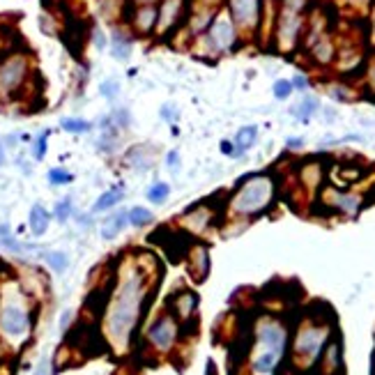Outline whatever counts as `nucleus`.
<instances>
[{"instance_id": "1", "label": "nucleus", "mask_w": 375, "mask_h": 375, "mask_svg": "<svg viewBox=\"0 0 375 375\" xmlns=\"http://www.w3.org/2000/svg\"><path fill=\"white\" fill-rule=\"evenodd\" d=\"M146 299V281L141 272H129L120 281L118 290L111 299L108 316H106V334L113 341V346L127 348L134 334Z\"/></svg>"}, {"instance_id": "2", "label": "nucleus", "mask_w": 375, "mask_h": 375, "mask_svg": "<svg viewBox=\"0 0 375 375\" xmlns=\"http://www.w3.org/2000/svg\"><path fill=\"white\" fill-rule=\"evenodd\" d=\"M288 350V327L276 318H262L253 327L249 369L253 375H274Z\"/></svg>"}, {"instance_id": "3", "label": "nucleus", "mask_w": 375, "mask_h": 375, "mask_svg": "<svg viewBox=\"0 0 375 375\" xmlns=\"http://www.w3.org/2000/svg\"><path fill=\"white\" fill-rule=\"evenodd\" d=\"M276 180L269 173L244 175L228 198V212L235 219H253L265 214L276 201Z\"/></svg>"}, {"instance_id": "4", "label": "nucleus", "mask_w": 375, "mask_h": 375, "mask_svg": "<svg viewBox=\"0 0 375 375\" xmlns=\"http://www.w3.org/2000/svg\"><path fill=\"white\" fill-rule=\"evenodd\" d=\"M330 341V327L327 323L309 320L297 327L292 339V355L299 364L311 366L316 364V359H320L323 350Z\"/></svg>"}, {"instance_id": "5", "label": "nucleus", "mask_w": 375, "mask_h": 375, "mask_svg": "<svg viewBox=\"0 0 375 375\" xmlns=\"http://www.w3.org/2000/svg\"><path fill=\"white\" fill-rule=\"evenodd\" d=\"M306 30V14L278 10L274 23V46L281 53H290L299 46L302 35Z\"/></svg>"}, {"instance_id": "6", "label": "nucleus", "mask_w": 375, "mask_h": 375, "mask_svg": "<svg viewBox=\"0 0 375 375\" xmlns=\"http://www.w3.org/2000/svg\"><path fill=\"white\" fill-rule=\"evenodd\" d=\"M203 39L210 44L214 55L235 51V46L239 44V28L230 19V14H221V17H214L207 33H203Z\"/></svg>"}, {"instance_id": "7", "label": "nucleus", "mask_w": 375, "mask_h": 375, "mask_svg": "<svg viewBox=\"0 0 375 375\" xmlns=\"http://www.w3.org/2000/svg\"><path fill=\"white\" fill-rule=\"evenodd\" d=\"M320 203L325 205V210L346 214V217H357L359 210L364 207V198L353 191H343L339 187H325L320 191Z\"/></svg>"}, {"instance_id": "8", "label": "nucleus", "mask_w": 375, "mask_h": 375, "mask_svg": "<svg viewBox=\"0 0 375 375\" xmlns=\"http://www.w3.org/2000/svg\"><path fill=\"white\" fill-rule=\"evenodd\" d=\"M228 14L239 33H256L262 19V0H228Z\"/></svg>"}, {"instance_id": "9", "label": "nucleus", "mask_w": 375, "mask_h": 375, "mask_svg": "<svg viewBox=\"0 0 375 375\" xmlns=\"http://www.w3.org/2000/svg\"><path fill=\"white\" fill-rule=\"evenodd\" d=\"M178 337H180V320L173 313H164L162 318H157L153 327L148 330L150 346L159 350V353H169V350H173Z\"/></svg>"}, {"instance_id": "10", "label": "nucleus", "mask_w": 375, "mask_h": 375, "mask_svg": "<svg viewBox=\"0 0 375 375\" xmlns=\"http://www.w3.org/2000/svg\"><path fill=\"white\" fill-rule=\"evenodd\" d=\"M28 313L26 309L19 306V304H5L0 309V332L10 339H21L28 334Z\"/></svg>"}, {"instance_id": "11", "label": "nucleus", "mask_w": 375, "mask_h": 375, "mask_svg": "<svg viewBox=\"0 0 375 375\" xmlns=\"http://www.w3.org/2000/svg\"><path fill=\"white\" fill-rule=\"evenodd\" d=\"M187 262H189V274L196 283H203L210 276V251L201 242H194L187 249Z\"/></svg>"}, {"instance_id": "12", "label": "nucleus", "mask_w": 375, "mask_h": 375, "mask_svg": "<svg viewBox=\"0 0 375 375\" xmlns=\"http://www.w3.org/2000/svg\"><path fill=\"white\" fill-rule=\"evenodd\" d=\"M169 306H171V313L178 318L180 323H189L191 318L196 316L198 295L194 290H180V292H175L171 297Z\"/></svg>"}, {"instance_id": "13", "label": "nucleus", "mask_w": 375, "mask_h": 375, "mask_svg": "<svg viewBox=\"0 0 375 375\" xmlns=\"http://www.w3.org/2000/svg\"><path fill=\"white\" fill-rule=\"evenodd\" d=\"M26 60L23 58H10L0 67V92H12L21 85L26 76Z\"/></svg>"}, {"instance_id": "14", "label": "nucleus", "mask_w": 375, "mask_h": 375, "mask_svg": "<svg viewBox=\"0 0 375 375\" xmlns=\"http://www.w3.org/2000/svg\"><path fill=\"white\" fill-rule=\"evenodd\" d=\"M212 221H214V212L207 207V203L191 207V210L185 214V219H182V223L189 228V233H194V235H201L203 230L212 226Z\"/></svg>"}, {"instance_id": "15", "label": "nucleus", "mask_w": 375, "mask_h": 375, "mask_svg": "<svg viewBox=\"0 0 375 375\" xmlns=\"http://www.w3.org/2000/svg\"><path fill=\"white\" fill-rule=\"evenodd\" d=\"M320 369L327 375H341L343 373V348L339 339L327 341V346L320 355Z\"/></svg>"}, {"instance_id": "16", "label": "nucleus", "mask_w": 375, "mask_h": 375, "mask_svg": "<svg viewBox=\"0 0 375 375\" xmlns=\"http://www.w3.org/2000/svg\"><path fill=\"white\" fill-rule=\"evenodd\" d=\"M309 53H311V58H313V62L325 67V65H332L334 58H337V46H334L330 35L323 33L320 37L309 42Z\"/></svg>"}, {"instance_id": "17", "label": "nucleus", "mask_w": 375, "mask_h": 375, "mask_svg": "<svg viewBox=\"0 0 375 375\" xmlns=\"http://www.w3.org/2000/svg\"><path fill=\"white\" fill-rule=\"evenodd\" d=\"M182 12H185V0H164L162 7H159L157 30L169 33L171 28H175V23L180 21Z\"/></svg>"}, {"instance_id": "18", "label": "nucleus", "mask_w": 375, "mask_h": 375, "mask_svg": "<svg viewBox=\"0 0 375 375\" xmlns=\"http://www.w3.org/2000/svg\"><path fill=\"white\" fill-rule=\"evenodd\" d=\"M157 19H159V7L155 5H141L136 12H134V26H136L139 33L148 35L157 28Z\"/></svg>"}, {"instance_id": "19", "label": "nucleus", "mask_w": 375, "mask_h": 375, "mask_svg": "<svg viewBox=\"0 0 375 375\" xmlns=\"http://www.w3.org/2000/svg\"><path fill=\"white\" fill-rule=\"evenodd\" d=\"M129 223V212H118L113 214V217H108L106 221H104V226H101V237L104 239H115L120 233L125 230V226Z\"/></svg>"}, {"instance_id": "20", "label": "nucleus", "mask_w": 375, "mask_h": 375, "mask_svg": "<svg viewBox=\"0 0 375 375\" xmlns=\"http://www.w3.org/2000/svg\"><path fill=\"white\" fill-rule=\"evenodd\" d=\"M49 221H51V214L44 210L42 205H33L30 210V217H28V226L33 230V235H44L49 230Z\"/></svg>"}, {"instance_id": "21", "label": "nucleus", "mask_w": 375, "mask_h": 375, "mask_svg": "<svg viewBox=\"0 0 375 375\" xmlns=\"http://www.w3.org/2000/svg\"><path fill=\"white\" fill-rule=\"evenodd\" d=\"M256 141H258V127L256 125H249V127H242L237 134H235V148H237V153L239 157H242L246 150H251L253 146H256Z\"/></svg>"}, {"instance_id": "22", "label": "nucleus", "mask_w": 375, "mask_h": 375, "mask_svg": "<svg viewBox=\"0 0 375 375\" xmlns=\"http://www.w3.org/2000/svg\"><path fill=\"white\" fill-rule=\"evenodd\" d=\"M125 198V187H113V189H108L106 194L99 196L97 198V203L92 205V212H104V210H108V207H113L118 205L120 201Z\"/></svg>"}, {"instance_id": "23", "label": "nucleus", "mask_w": 375, "mask_h": 375, "mask_svg": "<svg viewBox=\"0 0 375 375\" xmlns=\"http://www.w3.org/2000/svg\"><path fill=\"white\" fill-rule=\"evenodd\" d=\"M299 178H302V182H304V185H309V187H318V185H320V182H323V178H325L323 166H320V164H316V162L304 164V166H302Z\"/></svg>"}, {"instance_id": "24", "label": "nucleus", "mask_w": 375, "mask_h": 375, "mask_svg": "<svg viewBox=\"0 0 375 375\" xmlns=\"http://www.w3.org/2000/svg\"><path fill=\"white\" fill-rule=\"evenodd\" d=\"M153 148V146H136L129 153V164L132 166H136V169H141V171H148V169H153V157H148L146 153L148 150Z\"/></svg>"}, {"instance_id": "25", "label": "nucleus", "mask_w": 375, "mask_h": 375, "mask_svg": "<svg viewBox=\"0 0 375 375\" xmlns=\"http://www.w3.org/2000/svg\"><path fill=\"white\" fill-rule=\"evenodd\" d=\"M316 111H318V99L316 97H304L297 104V106L292 108V115L297 120H302V122H309L311 115H313Z\"/></svg>"}, {"instance_id": "26", "label": "nucleus", "mask_w": 375, "mask_h": 375, "mask_svg": "<svg viewBox=\"0 0 375 375\" xmlns=\"http://www.w3.org/2000/svg\"><path fill=\"white\" fill-rule=\"evenodd\" d=\"M155 217H153V212L148 210V207H132L129 210V223L132 226H136V228H143V226H148V223H153Z\"/></svg>"}, {"instance_id": "27", "label": "nucleus", "mask_w": 375, "mask_h": 375, "mask_svg": "<svg viewBox=\"0 0 375 375\" xmlns=\"http://www.w3.org/2000/svg\"><path fill=\"white\" fill-rule=\"evenodd\" d=\"M132 53V42L129 37H125L122 33H115L113 35V55L118 60H127Z\"/></svg>"}, {"instance_id": "28", "label": "nucleus", "mask_w": 375, "mask_h": 375, "mask_svg": "<svg viewBox=\"0 0 375 375\" xmlns=\"http://www.w3.org/2000/svg\"><path fill=\"white\" fill-rule=\"evenodd\" d=\"M169 194H171V187L166 185V182H155V185L148 189V198L155 205H164L169 201Z\"/></svg>"}, {"instance_id": "29", "label": "nucleus", "mask_w": 375, "mask_h": 375, "mask_svg": "<svg viewBox=\"0 0 375 375\" xmlns=\"http://www.w3.org/2000/svg\"><path fill=\"white\" fill-rule=\"evenodd\" d=\"M44 260L49 262L53 272H58V274L65 272L67 265H69V260H67V256H65L62 251H49V253H44Z\"/></svg>"}, {"instance_id": "30", "label": "nucleus", "mask_w": 375, "mask_h": 375, "mask_svg": "<svg viewBox=\"0 0 375 375\" xmlns=\"http://www.w3.org/2000/svg\"><path fill=\"white\" fill-rule=\"evenodd\" d=\"M62 129L65 132H71V134H85L92 129L90 122H85L81 118H65L62 120Z\"/></svg>"}, {"instance_id": "31", "label": "nucleus", "mask_w": 375, "mask_h": 375, "mask_svg": "<svg viewBox=\"0 0 375 375\" xmlns=\"http://www.w3.org/2000/svg\"><path fill=\"white\" fill-rule=\"evenodd\" d=\"M0 246H5L7 251H14V253H19L23 246L17 242V239L12 237V233H10V226H0Z\"/></svg>"}, {"instance_id": "32", "label": "nucleus", "mask_w": 375, "mask_h": 375, "mask_svg": "<svg viewBox=\"0 0 375 375\" xmlns=\"http://www.w3.org/2000/svg\"><path fill=\"white\" fill-rule=\"evenodd\" d=\"M49 182L55 187H60V185H69V182H74V175H71L69 171L65 169H51L49 171Z\"/></svg>"}, {"instance_id": "33", "label": "nucleus", "mask_w": 375, "mask_h": 375, "mask_svg": "<svg viewBox=\"0 0 375 375\" xmlns=\"http://www.w3.org/2000/svg\"><path fill=\"white\" fill-rule=\"evenodd\" d=\"M292 90H295V87H292V81H288V78H278V81L274 83V87H272V92H274V97L276 99H288L290 97V94H292Z\"/></svg>"}, {"instance_id": "34", "label": "nucleus", "mask_w": 375, "mask_h": 375, "mask_svg": "<svg viewBox=\"0 0 375 375\" xmlns=\"http://www.w3.org/2000/svg\"><path fill=\"white\" fill-rule=\"evenodd\" d=\"M311 5V0H281L278 10H288V12H299V14H306Z\"/></svg>"}, {"instance_id": "35", "label": "nucleus", "mask_w": 375, "mask_h": 375, "mask_svg": "<svg viewBox=\"0 0 375 375\" xmlns=\"http://www.w3.org/2000/svg\"><path fill=\"white\" fill-rule=\"evenodd\" d=\"M53 214L58 221H67L71 217V198H65V201H60L58 205H55Z\"/></svg>"}, {"instance_id": "36", "label": "nucleus", "mask_w": 375, "mask_h": 375, "mask_svg": "<svg viewBox=\"0 0 375 375\" xmlns=\"http://www.w3.org/2000/svg\"><path fill=\"white\" fill-rule=\"evenodd\" d=\"M101 94L106 99H113V97H118V92H120V85H118V81H106V83H101Z\"/></svg>"}, {"instance_id": "37", "label": "nucleus", "mask_w": 375, "mask_h": 375, "mask_svg": "<svg viewBox=\"0 0 375 375\" xmlns=\"http://www.w3.org/2000/svg\"><path fill=\"white\" fill-rule=\"evenodd\" d=\"M166 166H169V171H173V173L180 171V153L178 150H171V153L166 155Z\"/></svg>"}, {"instance_id": "38", "label": "nucleus", "mask_w": 375, "mask_h": 375, "mask_svg": "<svg viewBox=\"0 0 375 375\" xmlns=\"http://www.w3.org/2000/svg\"><path fill=\"white\" fill-rule=\"evenodd\" d=\"M46 136H49V132L39 134L37 146H35V159H42L44 157V153H46Z\"/></svg>"}, {"instance_id": "39", "label": "nucleus", "mask_w": 375, "mask_h": 375, "mask_svg": "<svg viewBox=\"0 0 375 375\" xmlns=\"http://www.w3.org/2000/svg\"><path fill=\"white\" fill-rule=\"evenodd\" d=\"M115 120H118V127H122V129H127V127H129V122H132V118H129V111L127 108H122V111H118V113L113 115Z\"/></svg>"}, {"instance_id": "40", "label": "nucleus", "mask_w": 375, "mask_h": 375, "mask_svg": "<svg viewBox=\"0 0 375 375\" xmlns=\"http://www.w3.org/2000/svg\"><path fill=\"white\" fill-rule=\"evenodd\" d=\"M304 146H306V143H304V139H302V136H290L288 141H285V148H288V150H302Z\"/></svg>"}, {"instance_id": "41", "label": "nucleus", "mask_w": 375, "mask_h": 375, "mask_svg": "<svg viewBox=\"0 0 375 375\" xmlns=\"http://www.w3.org/2000/svg\"><path fill=\"white\" fill-rule=\"evenodd\" d=\"M292 87H295V90H306V87H309V78L304 74H297V76L292 78Z\"/></svg>"}, {"instance_id": "42", "label": "nucleus", "mask_w": 375, "mask_h": 375, "mask_svg": "<svg viewBox=\"0 0 375 375\" xmlns=\"http://www.w3.org/2000/svg\"><path fill=\"white\" fill-rule=\"evenodd\" d=\"M94 46H97V49H104V46H106V37L101 35V30H94Z\"/></svg>"}, {"instance_id": "43", "label": "nucleus", "mask_w": 375, "mask_h": 375, "mask_svg": "<svg viewBox=\"0 0 375 375\" xmlns=\"http://www.w3.org/2000/svg\"><path fill=\"white\" fill-rule=\"evenodd\" d=\"M37 375H51L49 359H42V364H39V369H37Z\"/></svg>"}, {"instance_id": "44", "label": "nucleus", "mask_w": 375, "mask_h": 375, "mask_svg": "<svg viewBox=\"0 0 375 375\" xmlns=\"http://www.w3.org/2000/svg\"><path fill=\"white\" fill-rule=\"evenodd\" d=\"M69 320H71V311H65L62 313V318H60V332H65L67 327H69Z\"/></svg>"}, {"instance_id": "45", "label": "nucleus", "mask_w": 375, "mask_h": 375, "mask_svg": "<svg viewBox=\"0 0 375 375\" xmlns=\"http://www.w3.org/2000/svg\"><path fill=\"white\" fill-rule=\"evenodd\" d=\"M369 81H371L373 90H375V60H373V65H371V69H369Z\"/></svg>"}, {"instance_id": "46", "label": "nucleus", "mask_w": 375, "mask_h": 375, "mask_svg": "<svg viewBox=\"0 0 375 375\" xmlns=\"http://www.w3.org/2000/svg\"><path fill=\"white\" fill-rule=\"evenodd\" d=\"M5 162V150H3V143H0V164Z\"/></svg>"}, {"instance_id": "47", "label": "nucleus", "mask_w": 375, "mask_h": 375, "mask_svg": "<svg viewBox=\"0 0 375 375\" xmlns=\"http://www.w3.org/2000/svg\"><path fill=\"white\" fill-rule=\"evenodd\" d=\"M136 3H141V5H153V3H157V0H136Z\"/></svg>"}, {"instance_id": "48", "label": "nucleus", "mask_w": 375, "mask_h": 375, "mask_svg": "<svg viewBox=\"0 0 375 375\" xmlns=\"http://www.w3.org/2000/svg\"><path fill=\"white\" fill-rule=\"evenodd\" d=\"M373 37H375V14H373Z\"/></svg>"}, {"instance_id": "49", "label": "nucleus", "mask_w": 375, "mask_h": 375, "mask_svg": "<svg viewBox=\"0 0 375 375\" xmlns=\"http://www.w3.org/2000/svg\"><path fill=\"white\" fill-rule=\"evenodd\" d=\"M269 3H272V0H269Z\"/></svg>"}]
</instances>
